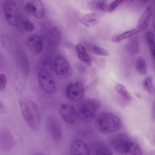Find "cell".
<instances>
[{"mask_svg":"<svg viewBox=\"0 0 155 155\" xmlns=\"http://www.w3.org/2000/svg\"><path fill=\"white\" fill-rule=\"evenodd\" d=\"M108 5L106 0L92 1L90 4V8L93 12L104 15L107 11Z\"/></svg>","mask_w":155,"mask_h":155,"instance_id":"cell-18","label":"cell"},{"mask_svg":"<svg viewBox=\"0 0 155 155\" xmlns=\"http://www.w3.org/2000/svg\"><path fill=\"white\" fill-rule=\"evenodd\" d=\"M127 49L133 54H136L139 51V42L137 37H132L130 39L127 45Z\"/></svg>","mask_w":155,"mask_h":155,"instance_id":"cell-24","label":"cell"},{"mask_svg":"<svg viewBox=\"0 0 155 155\" xmlns=\"http://www.w3.org/2000/svg\"><path fill=\"white\" fill-rule=\"evenodd\" d=\"M25 11L28 14L37 19L43 18L45 14L44 8L41 0H28L24 6Z\"/></svg>","mask_w":155,"mask_h":155,"instance_id":"cell-9","label":"cell"},{"mask_svg":"<svg viewBox=\"0 0 155 155\" xmlns=\"http://www.w3.org/2000/svg\"><path fill=\"white\" fill-rule=\"evenodd\" d=\"M146 39L149 45L151 54L154 58L155 54L154 36L151 31H148L147 34Z\"/></svg>","mask_w":155,"mask_h":155,"instance_id":"cell-27","label":"cell"},{"mask_svg":"<svg viewBox=\"0 0 155 155\" xmlns=\"http://www.w3.org/2000/svg\"><path fill=\"white\" fill-rule=\"evenodd\" d=\"M47 127L53 140L58 143L62 136L61 125L57 119L53 116H50L47 120Z\"/></svg>","mask_w":155,"mask_h":155,"instance_id":"cell-11","label":"cell"},{"mask_svg":"<svg viewBox=\"0 0 155 155\" xmlns=\"http://www.w3.org/2000/svg\"><path fill=\"white\" fill-rule=\"evenodd\" d=\"M140 31L139 29H135L126 31L121 34L115 35L112 37L111 40L114 43L118 42L125 39L135 36Z\"/></svg>","mask_w":155,"mask_h":155,"instance_id":"cell-20","label":"cell"},{"mask_svg":"<svg viewBox=\"0 0 155 155\" xmlns=\"http://www.w3.org/2000/svg\"><path fill=\"white\" fill-rule=\"evenodd\" d=\"M103 15L96 12H92L84 15L81 18V23L87 27H92L97 25Z\"/></svg>","mask_w":155,"mask_h":155,"instance_id":"cell-16","label":"cell"},{"mask_svg":"<svg viewBox=\"0 0 155 155\" xmlns=\"http://www.w3.org/2000/svg\"><path fill=\"white\" fill-rule=\"evenodd\" d=\"M38 80L41 88L49 93L54 92L56 89V84L51 71L44 69H39Z\"/></svg>","mask_w":155,"mask_h":155,"instance_id":"cell-4","label":"cell"},{"mask_svg":"<svg viewBox=\"0 0 155 155\" xmlns=\"http://www.w3.org/2000/svg\"><path fill=\"white\" fill-rule=\"evenodd\" d=\"M2 43L7 50L11 52L12 50V43L8 37L5 35H2L1 36Z\"/></svg>","mask_w":155,"mask_h":155,"instance_id":"cell-29","label":"cell"},{"mask_svg":"<svg viewBox=\"0 0 155 155\" xmlns=\"http://www.w3.org/2000/svg\"><path fill=\"white\" fill-rule=\"evenodd\" d=\"M70 155H90L89 149L86 144L80 140H75L70 147Z\"/></svg>","mask_w":155,"mask_h":155,"instance_id":"cell-15","label":"cell"},{"mask_svg":"<svg viewBox=\"0 0 155 155\" xmlns=\"http://www.w3.org/2000/svg\"><path fill=\"white\" fill-rule=\"evenodd\" d=\"M20 106L23 116L31 128L37 129L41 121V116L38 106L31 101L21 100Z\"/></svg>","mask_w":155,"mask_h":155,"instance_id":"cell-2","label":"cell"},{"mask_svg":"<svg viewBox=\"0 0 155 155\" xmlns=\"http://www.w3.org/2000/svg\"><path fill=\"white\" fill-rule=\"evenodd\" d=\"M151 8L147 6L143 12L138 21L137 26L139 29L144 30L147 27L151 15Z\"/></svg>","mask_w":155,"mask_h":155,"instance_id":"cell-17","label":"cell"},{"mask_svg":"<svg viewBox=\"0 0 155 155\" xmlns=\"http://www.w3.org/2000/svg\"><path fill=\"white\" fill-rule=\"evenodd\" d=\"M124 155H143L139 146L134 142L129 150Z\"/></svg>","mask_w":155,"mask_h":155,"instance_id":"cell-30","label":"cell"},{"mask_svg":"<svg viewBox=\"0 0 155 155\" xmlns=\"http://www.w3.org/2000/svg\"><path fill=\"white\" fill-rule=\"evenodd\" d=\"M133 143L126 134L119 133L114 137L112 145L114 149L117 152L124 155L129 150Z\"/></svg>","mask_w":155,"mask_h":155,"instance_id":"cell-6","label":"cell"},{"mask_svg":"<svg viewBox=\"0 0 155 155\" xmlns=\"http://www.w3.org/2000/svg\"><path fill=\"white\" fill-rule=\"evenodd\" d=\"M95 155H112L110 150L105 147L99 148L97 151Z\"/></svg>","mask_w":155,"mask_h":155,"instance_id":"cell-33","label":"cell"},{"mask_svg":"<svg viewBox=\"0 0 155 155\" xmlns=\"http://www.w3.org/2000/svg\"><path fill=\"white\" fill-rule=\"evenodd\" d=\"M17 26L29 31H32L34 29V25L32 22L28 18L23 15H19Z\"/></svg>","mask_w":155,"mask_h":155,"instance_id":"cell-23","label":"cell"},{"mask_svg":"<svg viewBox=\"0 0 155 155\" xmlns=\"http://www.w3.org/2000/svg\"><path fill=\"white\" fill-rule=\"evenodd\" d=\"M76 50L79 59L89 66L91 64V61L87 49L81 44H78L76 47Z\"/></svg>","mask_w":155,"mask_h":155,"instance_id":"cell-19","label":"cell"},{"mask_svg":"<svg viewBox=\"0 0 155 155\" xmlns=\"http://www.w3.org/2000/svg\"><path fill=\"white\" fill-rule=\"evenodd\" d=\"M33 155H45L44 153L41 152H37L35 153Z\"/></svg>","mask_w":155,"mask_h":155,"instance_id":"cell-36","label":"cell"},{"mask_svg":"<svg viewBox=\"0 0 155 155\" xmlns=\"http://www.w3.org/2000/svg\"><path fill=\"white\" fill-rule=\"evenodd\" d=\"M85 46L86 49L95 55L105 56L109 55V53L107 50L99 46L86 43Z\"/></svg>","mask_w":155,"mask_h":155,"instance_id":"cell-22","label":"cell"},{"mask_svg":"<svg viewBox=\"0 0 155 155\" xmlns=\"http://www.w3.org/2000/svg\"><path fill=\"white\" fill-rule=\"evenodd\" d=\"M85 94V89L83 83L77 81L69 84L65 90L67 98L72 102H77L82 99Z\"/></svg>","mask_w":155,"mask_h":155,"instance_id":"cell-8","label":"cell"},{"mask_svg":"<svg viewBox=\"0 0 155 155\" xmlns=\"http://www.w3.org/2000/svg\"><path fill=\"white\" fill-rule=\"evenodd\" d=\"M7 83V79L5 75L0 74V91L2 92L5 89Z\"/></svg>","mask_w":155,"mask_h":155,"instance_id":"cell-32","label":"cell"},{"mask_svg":"<svg viewBox=\"0 0 155 155\" xmlns=\"http://www.w3.org/2000/svg\"><path fill=\"white\" fill-rule=\"evenodd\" d=\"M143 84L145 90L150 95L155 93V88L152 78L150 76H147L144 79Z\"/></svg>","mask_w":155,"mask_h":155,"instance_id":"cell-26","label":"cell"},{"mask_svg":"<svg viewBox=\"0 0 155 155\" xmlns=\"http://www.w3.org/2000/svg\"><path fill=\"white\" fill-rule=\"evenodd\" d=\"M15 144L13 137L8 129L4 128L0 129V147L4 150H11Z\"/></svg>","mask_w":155,"mask_h":155,"instance_id":"cell-12","label":"cell"},{"mask_svg":"<svg viewBox=\"0 0 155 155\" xmlns=\"http://www.w3.org/2000/svg\"><path fill=\"white\" fill-rule=\"evenodd\" d=\"M59 112L63 119L68 124L75 122L78 117L77 110L73 105L70 104H62L60 108Z\"/></svg>","mask_w":155,"mask_h":155,"instance_id":"cell-10","label":"cell"},{"mask_svg":"<svg viewBox=\"0 0 155 155\" xmlns=\"http://www.w3.org/2000/svg\"><path fill=\"white\" fill-rule=\"evenodd\" d=\"M3 57L0 56V68H3L4 66L5 63Z\"/></svg>","mask_w":155,"mask_h":155,"instance_id":"cell-35","label":"cell"},{"mask_svg":"<svg viewBox=\"0 0 155 155\" xmlns=\"http://www.w3.org/2000/svg\"><path fill=\"white\" fill-rule=\"evenodd\" d=\"M16 60L17 65L20 71L24 75L28 76L30 71V64L28 58L25 53L21 49L16 52Z\"/></svg>","mask_w":155,"mask_h":155,"instance_id":"cell-13","label":"cell"},{"mask_svg":"<svg viewBox=\"0 0 155 155\" xmlns=\"http://www.w3.org/2000/svg\"><path fill=\"white\" fill-rule=\"evenodd\" d=\"M3 12L5 17L8 23L12 26H17L19 15L15 1H6L3 5Z\"/></svg>","mask_w":155,"mask_h":155,"instance_id":"cell-7","label":"cell"},{"mask_svg":"<svg viewBox=\"0 0 155 155\" xmlns=\"http://www.w3.org/2000/svg\"><path fill=\"white\" fill-rule=\"evenodd\" d=\"M96 125L100 133L108 134L118 131L120 129L121 123L119 117L114 114L103 112L98 116Z\"/></svg>","mask_w":155,"mask_h":155,"instance_id":"cell-1","label":"cell"},{"mask_svg":"<svg viewBox=\"0 0 155 155\" xmlns=\"http://www.w3.org/2000/svg\"><path fill=\"white\" fill-rule=\"evenodd\" d=\"M61 38V33L57 28L53 26L50 29L48 35V39L50 44L54 45L58 44L60 42Z\"/></svg>","mask_w":155,"mask_h":155,"instance_id":"cell-21","label":"cell"},{"mask_svg":"<svg viewBox=\"0 0 155 155\" xmlns=\"http://www.w3.org/2000/svg\"><path fill=\"white\" fill-rule=\"evenodd\" d=\"M6 107L2 100L0 99V112L2 114L6 113Z\"/></svg>","mask_w":155,"mask_h":155,"instance_id":"cell-34","label":"cell"},{"mask_svg":"<svg viewBox=\"0 0 155 155\" xmlns=\"http://www.w3.org/2000/svg\"><path fill=\"white\" fill-rule=\"evenodd\" d=\"M101 105L100 101L96 98L85 100L78 105V115L85 122H90L94 120Z\"/></svg>","mask_w":155,"mask_h":155,"instance_id":"cell-3","label":"cell"},{"mask_svg":"<svg viewBox=\"0 0 155 155\" xmlns=\"http://www.w3.org/2000/svg\"><path fill=\"white\" fill-rule=\"evenodd\" d=\"M136 70L140 74L145 75L147 72L146 62L145 59L142 57L138 58L135 64Z\"/></svg>","mask_w":155,"mask_h":155,"instance_id":"cell-25","label":"cell"},{"mask_svg":"<svg viewBox=\"0 0 155 155\" xmlns=\"http://www.w3.org/2000/svg\"><path fill=\"white\" fill-rule=\"evenodd\" d=\"M26 44L29 50L33 53L37 54L40 52L42 49L43 39L39 35L33 34L27 38Z\"/></svg>","mask_w":155,"mask_h":155,"instance_id":"cell-14","label":"cell"},{"mask_svg":"<svg viewBox=\"0 0 155 155\" xmlns=\"http://www.w3.org/2000/svg\"><path fill=\"white\" fill-rule=\"evenodd\" d=\"M115 89L118 94L124 98L129 100H132L131 95L123 85L118 84L116 85Z\"/></svg>","mask_w":155,"mask_h":155,"instance_id":"cell-28","label":"cell"},{"mask_svg":"<svg viewBox=\"0 0 155 155\" xmlns=\"http://www.w3.org/2000/svg\"><path fill=\"white\" fill-rule=\"evenodd\" d=\"M123 2V0H115L112 2L108 5L107 11L110 13L112 12Z\"/></svg>","mask_w":155,"mask_h":155,"instance_id":"cell-31","label":"cell"},{"mask_svg":"<svg viewBox=\"0 0 155 155\" xmlns=\"http://www.w3.org/2000/svg\"><path fill=\"white\" fill-rule=\"evenodd\" d=\"M53 70L56 75L59 78L64 79L71 74L72 70L69 63L63 56L57 57L53 62Z\"/></svg>","mask_w":155,"mask_h":155,"instance_id":"cell-5","label":"cell"}]
</instances>
